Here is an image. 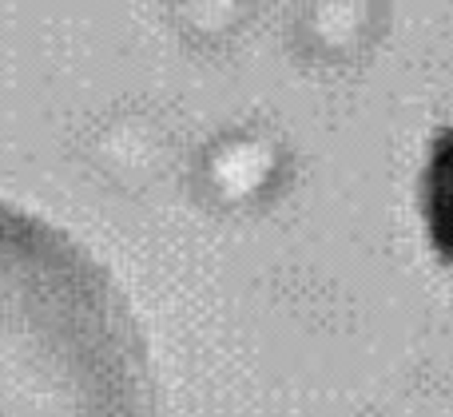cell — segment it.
I'll list each match as a JSON object with an SVG mask.
<instances>
[{"mask_svg": "<svg viewBox=\"0 0 453 417\" xmlns=\"http://www.w3.org/2000/svg\"><path fill=\"white\" fill-rule=\"evenodd\" d=\"M0 417H156L143 334L108 270L0 203Z\"/></svg>", "mask_w": 453, "mask_h": 417, "instance_id": "1", "label": "cell"}]
</instances>
